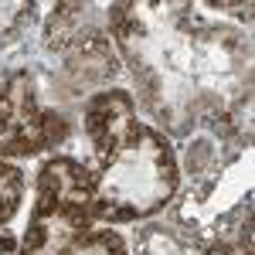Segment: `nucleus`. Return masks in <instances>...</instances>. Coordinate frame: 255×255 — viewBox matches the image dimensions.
<instances>
[{"instance_id":"3","label":"nucleus","mask_w":255,"mask_h":255,"mask_svg":"<svg viewBox=\"0 0 255 255\" xmlns=\"http://www.w3.org/2000/svg\"><path fill=\"white\" fill-rule=\"evenodd\" d=\"M68 136V123L61 113L41 106L34 79L27 72H14L0 85V157L24 160L38 157L48 146H58Z\"/></svg>"},{"instance_id":"4","label":"nucleus","mask_w":255,"mask_h":255,"mask_svg":"<svg viewBox=\"0 0 255 255\" xmlns=\"http://www.w3.org/2000/svg\"><path fill=\"white\" fill-rule=\"evenodd\" d=\"M61 255H129L126 242L113 225H92L89 232H82Z\"/></svg>"},{"instance_id":"2","label":"nucleus","mask_w":255,"mask_h":255,"mask_svg":"<svg viewBox=\"0 0 255 255\" xmlns=\"http://www.w3.org/2000/svg\"><path fill=\"white\" fill-rule=\"evenodd\" d=\"M92 225H96V194L89 167L75 157H51L38 170L34 204L17 255H61Z\"/></svg>"},{"instance_id":"5","label":"nucleus","mask_w":255,"mask_h":255,"mask_svg":"<svg viewBox=\"0 0 255 255\" xmlns=\"http://www.w3.org/2000/svg\"><path fill=\"white\" fill-rule=\"evenodd\" d=\"M24 201V174L17 163L0 157V228L10 225V218L20 211Z\"/></svg>"},{"instance_id":"1","label":"nucleus","mask_w":255,"mask_h":255,"mask_svg":"<svg viewBox=\"0 0 255 255\" xmlns=\"http://www.w3.org/2000/svg\"><path fill=\"white\" fill-rule=\"evenodd\" d=\"M82 126L92 143L96 221L129 225L163 211L177 194L180 167L160 129L136 116V102L123 89H106L85 102Z\"/></svg>"}]
</instances>
